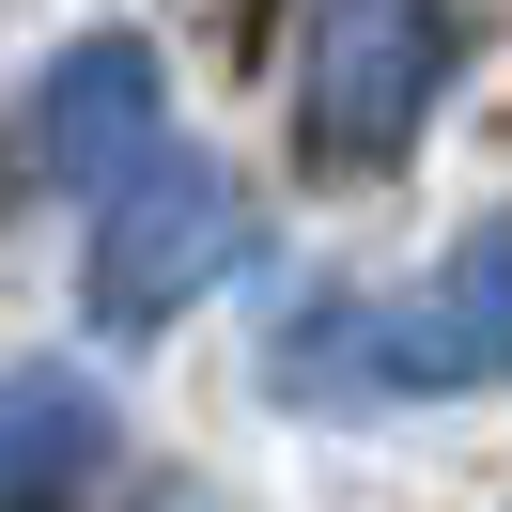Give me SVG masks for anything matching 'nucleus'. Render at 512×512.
I'll list each match as a JSON object with an SVG mask.
<instances>
[{
  "mask_svg": "<svg viewBox=\"0 0 512 512\" xmlns=\"http://www.w3.org/2000/svg\"><path fill=\"white\" fill-rule=\"evenodd\" d=\"M280 404H466L512 373V202L450 233L404 295H311L280 326Z\"/></svg>",
  "mask_w": 512,
  "mask_h": 512,
  "instance_id": "nucleus-1",
  "label": "nucleus"
},
{
  "mask_svg": "<svg viewBox=\"0 0 512 512\" xmlns=\"http://www.w3.org/2000/svg\"><path fill=\"white\" fill-rule=\"evenodd\" d=\"M450 63H466V16L450 0H311V47H295V156L326 187L388 171L435 125Z\"/></svg>",
  "mask_w": 512,
  "mask_h": 512,
  "instance_id": "nucleus-2",
  "label": "nucleus"
},
{
  "mask_svg": "<svg viewBox=\"0 0 512 512\" xmlns=\"http://www.w3.org/2000/svg\"><path fill=\"white\" fill-rule=\"evenodd\" d=\"M233 249H249V187L218 156H187V140H140L94 187V326L109 342H156L187 295L233 280Z\"/></svg>",
  "mask_w": 512,
  "mask_h": 512,
  "instance_id": "nucleus-3",
  "label": "nucleus"
},
{
  "mask_svg": "<svg viewBox=\"0 0 512 512\" xmlns=\"http://www.w3.org/2000/svg\"><path fill=\"white\" fill-rule=\"evenodd\" d=\"M140 140H171V78H156V47H140V32H78L63 63L32 78V109H16L32 187H109Z\"/></svg>",
  "mask_w": 512,
  "mask_h": 512,
  "instance_id": "nucleus-4",
  "label": "nucleus"
},
{
  "mask_svg": "<svg viewBox=\"0 0 512 512\" xmlns=\"http://www.w3.org/2000/svg\"><path fill=\"white\" fill-rule=\"evenodd\" d=\"M109 481V388L78 357H16L0 373V497H78Z\"/></svg>",
  "mask_w": 512,
  "mask_h": 512,
  "instance_id": "nucleus-5",
  "label": "nucleus"
}]
</instances>
